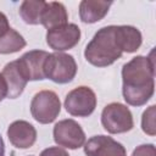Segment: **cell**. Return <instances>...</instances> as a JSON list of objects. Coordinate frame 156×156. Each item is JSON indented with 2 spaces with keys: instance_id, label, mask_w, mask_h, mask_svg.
Listing matches in <instances>:
<instances>
[{
  "instance_id": "7402d4cb",
  "label": "cell",
  "mask_w": 156,
  "mask_h": 156,
  "mask_svg": "<svg viewBox=\"0 0 156 156\" xmlns=\"http://www.w3.org/2000/svg\"><path fill=\"white\" fill-rule=\"evenodd\" d=\"M5 98H7V85L2 74L0 73V101H2Z\"/></svg>"
},
{
  "instance_id": "5bb4252c",
  "label": "cell",
  "mask_w": 156,
  "mask_h": 156,
  "mask_svg": "<svg viewBox=\"0 0 156 156\" xmlns=\"http://www.w3.org/2000/svg\"><path fill=\"white\" fill-rule=\"evenodd\" d=\"M115 38L122 52H135L143 41L140 30L133 26H115Z\"/></svg>"
},
{
  "instance_id": "2e32d148",
  "label": "cell",
  "mask_w": 156,
  "mask_h": 156,
  "mask_svg": "<svg viewBox=\"0 0 156 156\" xmlns=\"http://www.w3.org/2000/svg\"><path fill=\"white\" fill-rule=\"evenodd\" d=\"M45 4L43 0H24L20 6V16L28 24H39Z\"/></svg>"
},
{
  "instance_id": "ac0fdd59",
  "label": "cell",
  "mask_w": 156,
  "mask_h": 156,
  "mask_svg": "<svg viewBox=\"0 0 156 156\" xmlns=\"http://www.w3.org/2000/svg\"><path fill=\"white\" fill-rule=\"evenodd\" d=\"M156 116V106L151 105L149 108H146L141 117V129L147 135L154 136L156 134V123L155 117Z\"/></svg>"
},
{
  "instance_id": "30bf717a",
  "label": "cell",
  "mask_w": 156,
  "mask_h": 156,
  "mask_svg": "<svg viewBox=\"0 0 156 156\" xmlns=\"http://www.w3.org/2000/svg\"><path fill=\"white\" fill-rule=\"evenodd\" d=\"M48 52L44 50H32L22 55L17 62L22 69L26 78L29 80H43L44 74V62L48 57Z\"/></svg>"
},
{
  "instance_id": "9a60e30c",
  "label": "cell",
  "mask_w": 156,
  "mask_h": 156,
  "mask_svg": "<svg viewBox=\"0 0 156 156\" xmlns=\"http://www.w3.org/2000/svg\"><path fill=\"white\" fill-rule=\"evenodd\" d=\"M111 1H98V0H83L79 4V16L84 23H95L102 20L107 12Z\"/></svg>"
},
{
  "instance_id": "8992f818",
  "label": "cell",
  "mask_w": 156,
  "mask_h": 156,
  "mask_svg": "<svg viewBox=\"0 0 156 156\" xmlns=\"http://www.w3.org/2000/svg\"><path fill=\"white\" fill-rule=\"evenodd\" d=\"M66 111L77 117L90 116L96 107V95L89 87H78L71 90L65 99Z\"/></svg>"
},
{
  "instance_id": "3957f363",
  "label": "cell",
  "mask_w": 156,
  "mask_h": 156,
  "mask_svg": "<svg viewBox=\"0 0 156 156\" xmlns=\"http://www.w3.org/2000/svg\"><path fill=\"white\" fill-rule=\"evenodd\" d=\"M77 73V63L73 56L65 52L49 54L44 62L45 78L58 84L69 83Z\"/></svg>"
},
{
  "instance_id": "ffe728a7",
  "label": "cell",
  "mask_w": 156,
  "mask_h": 156,
  "mask_svg": "<svg viewBox=\"0 0 156 156\" xmlns=\"http://www.w3.org/2000/svg\"><path fill=\"white\" fill-rule=\"evenodd\" d=\"M40 156H69L68 152L58 146H51L41 151Z\"/></svg>"
},
{
  "instance_id": "44dd1931",
  "label": "cell",
  "mask_w": 156,
  "mask_h": 156,
  "mask_svg": "<svg viewBox=\"0 0 156 156\" xmlns=\"http://www.w3.org/2000/svg\"><path fill=\"white\" fill-rule=\"evenodd\" d=\"M9 29H10V26H9L7 17L2 12H0V37H2Z\"/></svg>"
},
{
  "instance_id": "e0dca14e",
  "label": "cell",
  "mask_w": 156,
  "mask_h": 156,
  "mask_svg": "<svg viewBox=\"0 0 156 156\" xmlns=\"http://www.w3.org/2000/svg\"><path fill=\"white\" fill-rule=\"evenodd\" d=\"M24 46V38L12 28H10L2 37H0V54H13L22 50Z\"/></svg>"
},
{
  "instance_id": "6da1fadb",
  "label": "cell",
  "mask_w": 156,
  "mask_h": 156,
  "mask_svg": "<svg viewBox=\"0 0 156 156\" xmlns=\"http://www.w3.org/2000/svg\"><path fill=\"white\" fill-rule=\"evenodd\" d=\"M154 52L149 57L135 56L122 68L123 98L132 106L145 105L154 95L155 90V63Z\"/></svg>"
},
{
  "instance_id": "277c9868",
  "label": "cell",
  "mask_w": 156,
  "mask_h": 156,
  "mask_svg": "<svg viewBox=\"0 0 156 156\" xmlns=\"http://www.w3.org/2000/svg\"><path fill=\"white\" fill-rule=\"evenodd\" d=\"M60 111L61 101L57 94L52 90H41L37 93L32 99L30 113L33 118L41 124L54 122Z\"/></svg>"
},
{
  "instance_id": "52a82bcc",
  "label": "cell",
  "mask_w": 156,
  "mask_h": 156,
  "mask_svg": "<svg viewBox=\"0 0 156 156\" xmlns=\"http://www.w3.org/2000/svg\"><path fill=\"white\" fill-rule=\"evenodd\" d=\"M54 140L58 146L76 150L84 145L85 134L74 119H62L54 127Z\"/></svg>"
},
{
  "instance_id": "5b68a950",
  "label": "cell",
  "mask_w": 156,
  "mask_h": 156,
  "mask_svg": "<svg viewBox=\"0 0 156 156\" xmlns=\"http://www.w3.org/2000/svg\"><path fill=\"white\" fill-rule=\"evenodd\" d=\"M101 123L111 134L126 133L134 127L130 110L119 102H111L104 107L101 113Z\"/></svg>"
},
{
  "instance_id": "d6986e66",
  "label": "cell",
  "mask_w": 156,
  "mask_h": 156,
  "mask_svg": "<svg viewBox=\"0 0 156 156\" xmlns=\"http://www.w3.org/2000/svg\"><path fill=\"white\" fill-rule=\"evenodd\" d=\"M132 156H156V149L152 144H143L134 149Z\"/></svg>"
},
{
  "instance_id": "603a6c76",
  "label": "cell",
  "mask_w": 156,
  "mask_h": 156,
  "mask_svg": "<svg viewBox=\"0 0 156 156\" xmlns=\"http://www.w3.org/2000/svg\"><path fill=\"white\" fill-rule=\"evenodd\" d=\"M4 154H5V144H4V140L0 135V156H4Z\"/></svg>"
},
{
  "instance_id": "4fadbf2b",
  "label": "cell",
  "mask_w": 156,
  "mask_h": 156,
  "mask_svg": "<svg viewBox=\"0 0 156 156\" xmlns=\"http://www.w3.org/2000/svg\"><path fill=\"white\" fill-rule=\"evenodd\" d=\"M67 21H68V13L62 2L51 1L45 4V7L40 17V23L48 30L60 28L67 24Z\"/></svg>"
},
{
  "instance_id": "7a4b0ae2",
  "label": "cell",
  "mask_w": 156,
  "mask_h": 156,
  "mask_svg": "<svg viewBox=\"0 0 156 156\" xmlns=\"http://www.w3.org/2000/svg\"><path fill=\"white\" fill-rule=\"evenodd\" d=\"M84 56L89 63L96 67H106L118 60L122 51L116 43L115 26L100 28L85 46Z\"/></svg>"
},
{
  "instance_id": "9c48e42d",
  "label": "cell",
  "mask_w": 156,
  "mask_h": 156,
  "mask_svg": "<svg viewBox=\"0 0 156 156\" xmlns=\"http://www.w3.org/2000/svg\"><path fill=\"white\" fill-rule=\"evenodd\" d=\"M87 156H127L124 146L107 135L91 136L84 144Z\"/></svg>"
},
{
  "instance_id": "8fae6325",
  "label": "cell",
  "mask_w": 156,
  "mask_h": 156,
  "mask_svg": "<svg viewBox=\"0 0 156 156\" xmlns=\"http://www.w3.org/2000/svg\"><path fill=\"white\" fill-rule=\"evenodd\" d=\"M7 136L13 146L28 149L37 140V130L27 121H15L7 128Z\"/></svg>"
},
{
  "instance_id": "ba28073f",
  "label": "cell",
  "mask_w": 156,
  "mask_h": 156,
  "mask_svg": "<svg viewBox=\"0 0 156 156\" xmlns=\"http://www.w3.org/2000/svg\"><path fill=\"white\" fill-rule=\"evenodd\" d=\"M80 40V29L74 23H67L60 28L48 30L46 43L57 52L74 48Z\"/></svg>"
},
{
  "instance_id": "7c38bea8",
  "label": "cell",
  "mask_w": 156,
  "mask_h": 156,
  "mask_svg": "<svg viewBox=\"0 0 156 156\" xmlns=\"http://www.w3.org/2000/svg\"><path fill=\"white\" fill-rule=\"evenodd\" d=\"M1 74L7 85V98L9 99L18 98L23 93L26 84L28 83V79L20 68L17 60L5 65Z\"/></svg>"
}]
</instances>
